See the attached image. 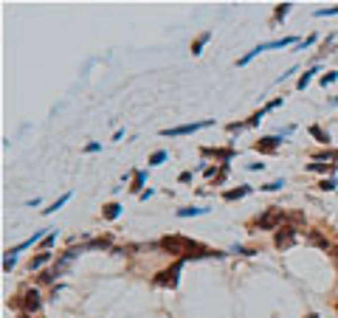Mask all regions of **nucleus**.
<instances>
[{"label": "nucleus", "instance_id": "4be33fe9", "mask_svg": "<svg viewBox=\"0 0 338 318\" xmlns=\"http://www.w3.org/2000/svg\"><path fill=\"white\" fill-rule=\"evenodd\" d=\"M287 11H290V3H282V6H276V11H273V17L276 20H285Z\"/></svg>", "mask_w": 338, "mask_h": 318}, {"label": "nucleus", "instance_id": "4468645a", "mask_svg": "<svg viewBox=\"0 0 338 318\" xmlns=\"http://www.w3.org/2000/svg\"><path fill=\"white\" fill-rule=\"evenodd\" d=\"M102 214H104V220H116V217L122 214V206H119V203H107Z\"/></svg>", "mask_w": 338, "mask_h": 318}, {"label": "nucleus", "instance_id": "7ed1b4c3", "mask_svg": "<svg viewBox=\"0 0 338 318\" xmlns=\"http://www.w3.org/2000/svg\"><path fill=\"white\" fill-rule=\"evenodd\" d=\"M181 270H183V259H178L172 267H166V270H161V273L152 279L155 282V287H178V276H181Z\"/></svg>", "mask_w": 338, "mask_h": 318}, {"label": "nucleus", "instance_id": "2f4dec72", "mask_svg": "<svg viewBox=\"0 0 338 318\" xmlns=\"http://www.w3.org/2000/svg\"><path fill=\"white\" fill-rule=\"evenodd\" d=\"M178 181H181V183H189V181H192V172H183L181 178H178Z\"/></svg>", "mask_w": 338, "mask_h": 318}, {"label": "nucleus", "instance_id": "5701e85b", "mask_svg": "<svg viewBox=\"0 0 338 318\" xmlns=\"http://www.w3.org/2000/svg\"><path fill=\"white\" fill-rule=\"evenodd\" d=\"M336 186H338L336 178H327V181H321V183H319V189H321V191H333Z\"/></svg>", "mask_w": 338, "mask_h": 318}, {"label": "nucleus", "instance_id": "aec40b11", "mask_svg": "<svg viewBox=\"0 0 338 318\" xmlns=\"http://www.w3.org/2000/svg\"><path fill=\"white\" fill-rule=\"evenodd\" d=\"M57 276H60V267H54V270H43V273H40V282H54V279H57Z\"/></svg>", "mask_w": 338, "mask_h": 318}, {"label": "nucleus", "instance_id": "b1692460", "mask_svg": "<svg viewBox=\"0 0 338 318\" xmlns=\"http://www.w3.org/2000/svg\"><path fill=\"white\" fill-rule=\"evenodd\" d=\"M336 79H338V73H336V70H330V73H324V76H321V85L327 87V85H333Z\"/></svg>", "mask_w": 338, "mask_h": 318}, {"label": "nucleus", "instance_id": "ddd939ff", "mask_svg": "<svg viewBox=\"0 0 338 318\" xmlns=\"http://www.w3.org/2000/svg\"><path fill=\"white\" fill-rule=\"evenodd\" d=\"M307 240H310L313 245H319V248H324V251H333V245H330V242L324 240L321 234H316V231H310V234H307Z\"/></svg>", "mask_w": 338, "mask_h": 318}, {"label": "nucleus", "instance_id": "393cba45", "mask_svg": "<svg viewBox=\"0 0 338 318\" xmlns=\"http://www.w3.org/2000/svg\"><path fill=\"white\" fill-rule=\"evenodd\" d=\"M282 186H285V181H270V183H265L262 189H265V191H276V189H282Z\"/></svg>", "mask_w": 338, "mask_h": 318}, {"label": "nucleus", "instance_id": "20e7f679", "mask_svg": "<svg viewBox=\"0 0 338 318\" xmlns=\"http://www.w3.org/2000/svg\"><path fill=\"white\" fill-rule=\"evenodd\" d=\"M214 124V119H206V121H195V124H181V127H169V129H161L164 138H178V135H189V132H198V129H206Z\"/></svg>", "mask_w": 338, "mask_h": 318}, {"label": "nucleus", "instance_id": "c756f323", "mask_svg": "<svg viewBox=\"0 0 338 318\" xmlns=\"http://www.w3.org/2000/svg\"><path fill=\"white\" fill-rule=\"evenodd\" d=\"M203 172H206V178H214V175H217V166H206Z\"/></svg>", "mask_w": 338, "mask_h": 318}, {"label": "nucleus", "instance_id": "c85d7f7f", "mask_svg": "<svg viewBox=\"0 0 338 318\" xmlns=\"http://www.w3.org/2000/svg\"><path fill=\"white\" fill-rule=\"evenodd\" d=\"M54 242H57V234H48V237L43 240V248H51Z\"/></svg>", "mask_w": 338, "mask_h": 318}, {"label": "nucleus", "instance_id": "f257e3e1", "mask_svg": "<svg viewBox=\"0 0 338 318\" xmlns=\"http://www.w3.org/2000/svg\"><path fill=\"white\" fill-rule=\"evenodd\" d=\"M164 251L175 254V256H181L183 262L186 259H206V256H225L223 251H211L206 248L203 242L198 240H189V237H181V234H172V237H164V240L158 242Z\"/></svg>", "mask_w": 338, "mask_h": 318}, {"label": "nucleus", "instance_id": "f8f14e48", "mask_svg": "<svg viewBox=\"0 0 338 318\" xmlns=\"http://www.w3.org/2000/svg\"><path fill=\"white\" fill-rule=\"evenodd\" d=\"M310 135L316 138V141H321V144H330V141H333V138H330V132H324L319 124H313V127H310Z\"/></svg>", "mask_w": 338, "mask_h": 318}, {"label": "nucleus", "instance_id": "72a5a7b5", "mask_svg": "<svg viewBox=\"0 0 338 318\" xmlns=\"http://www.w3.org/2000/svg\"><path fill=\"white\" fill-rule=\"evenodd\" d=\"M307 318H319V316H316V313H310V316H307Z\"/></svg>", "mask_w": 338, "mask_h": 318}, {"label": "nucleus", "instance_id": "cd10ccee", "mask_svg": "<svg viewBox=\"0 0 338 318\" xmlns=\"http://www.w3.org/2000/svg\"><path fill=\"white\" fill-rule=\"evenodd\" d=\"M231 254H243V256H254V251L243 248V245H234V248H231Z\"/></svg>", "mask_w": 338, "mask_h": 318}, {"label": "nucleus", "instance_id": "2eb2a0df", "mask_svg": "<svg viewBox=\"0 0 338 318\" xmlns=\"http://www.w3.org/2000/svg\"><path fill=\"white\" fill-rule=\"evenodd\" d=\"M211 40V31H206V34H200L198 40H195V45H192V54H200L203 48H206V43Z\"/></svg>", "mask_w": 338, "mask_h": 318}, {"label": "nucleus", "instance_id": "f3484780", "mask_svg": "<svg viewBox=\"0 0 338 318\" xmlns=\"http://www.w3.org/2000/svg\"><path fill=\"white\" fill-rule=\"evenodd\" d=\"M307 169H310V172H336V164H307Z\"/></svg>", "mask_w": 338, "mask_h": 318}, {"label": "nucleus", "instance_id": "6e6552de", "mask_svg": "<svg viewBox=\"0 0 338 318\" xmlns=\"http://www.w3.org/2000/svg\"><path fill=\"white\" fill-rule=\"evenodd\" d=\"M203 155H214L217 161H223V166H228L231 164V158H234V149H231V146H225V149H203Z\"/></svg>", "mask_w": 338, "mask_h": 318}, {"label": "nucleus", "instance_id": "bb28decb", "mask_svg": "<svg viewBox=\"0 0 338 318\" xmlns=\"http://www.w3.org/2000/svg\"><path fill=\"white\" fill-rule=\"evenodd\" d=\"M316 158H319V161H338V152H321V155H316Z\"/></svg>", "mask_w": 338, "mask_h": 318}, {"label": "nucleus", "instance_id": "7c9ffc66", "mask_svg": "<svg viewBox=\"0 0 338 318\" xmlns=\"http://www.w3.org/2000/svg\"><path fill=\"white\" fill-rule=\"evenodd\" d=\"M85 152H99V144H96V141H93V144H87Z\"/></svg>", "mask_w": 338, "mask_h": 318}, {"label": "nucleus", "instance_id": "473e14b6", "mask_svg": "<svg viewBox=\"0 0 338 318\" xmlns=\"http://www.w3.org/2000/svg\"><path fill=\"white\" fill-rule=\"evenodd\" d=\"M330 254H333V259H336V265H338V245H333V251H330Z\"/></svg>", "mask_w": 338, "mask_h": 318}, {"label": "nucleus", "instance_id": "9d476101", "mask_svg": "<svg viewBox=\"0 0 338 318\" xmlns=\"http://www.w3.org/2000/svg\"><path fill=\"white\" fill-rule=\"evenodd\" d=\"M245 194H251V186H240V189H228L223 194L225 200H240V197H245Z\"/></svg>", "mask_w": 338, "mask_h": 318}, {"label": "nucleus", "instance_id": "dca6fc26", "mask_svg": "<svg viewBox=\"0 0 338 318\" xmlns=\"http://www.w3.org/2000/svg\"><path fill=\"white\" fill-rule=\"evenodd\" d=\"M313 73H319V68H310V70H304L302 76H299V85H296V87H299V90H304V87L310 85V79H313Z\"/></svg>", "mask_w": 338, "mask_h": 318}, {"label": "nucleus", "instance_id": "9b49d317", "mask_svg": "<svg viewBox=\"0 0 338 318\" xmlns=\"http://www.w3.org/2000/svg\"><path fill=\"white\" fill-rule=\"evenodd\" d=\"M208 208H198V206H189V208H178V217L186 220V217H198V214H206Z\"/></svg>", "mask_w": 338, "mask_h": 318}, {"label": "nucleus", "instance_id": "f03ea898", "mask_svg": "<svg viewBox=\"0 0 338 318\" xmlns=\"http://www.w3.org/2000/svg\"><path fill=\"white\" fill-rule=\"evenodd\" d=\"M285 211H282V208H268V211H265V214H260V220H257V223H260V228L262 231H279V228H282V223H285Z\"/></svg>", "mask_w": 338, "mask_h": 318}, {"label": "nucleus", "instance_id": "a878e982", "mask_svg": "<svg viewBox=\"0 0 338 318\" xmlns=\"http://www.w3.org/2000/svg\"><path fill=\"white\" fill-rule=\"evenodd\" d=\"M330 14H338V6H330V9H319L316 17H330Z\"/></svg>", "mask_w": 338, "mask_h": 318}, {"label": "nucleus", "instance_id": "412c9836", "mask_svg": "<svg viewBox=\"0 0 338 318\" xmlns=\"http://www.w3.org/2000/svg\"><path fill=\"white\" fill-rule=\"evenodd\" d=\"M68 200H70V191H68V194H62V197L57 200V203H54L51 208H45V214H54V211H57V208H62V206H65V203H68Z\"/></svg>", "mask_w": 338, "mask_h": 318}, {"label": "nucleus", "instance_id": "39448f33", "mask_svg": "<svg viewBox=\"0 0 338 318\" xmlns=\"http://www.w3.org/2000/svg\"><path fill=\"white\" fill-rule=\"evenodd\" d=\"M296 237H299V228H296V225H282V228L273 234V242H276V248H290V245H296Z\"/></svg>", "mask_w": 338, "mask_h": 318}, {"label": "nucleus", "instance_id": "6ab92c4d", "mask_svg": "<svg viewBox=\"0 0 338 318\" xmlns=\"http://www.w3.org/2000/svg\"><path fill=\"white\" fill-rule=\"evenodd\" d=\"M166 158H169V155H166L164 149H158V152H152V158H149V166H161Z\"/></svg>", "mask_w": 338, "mask_h": 318}, {"label": "nucleus", "instance_id": "1a4fd4ad", "mask_svg": "<svg viewBox=\"0 0 338 318\" xmlns=\"http://www.w3.org/2000/svg\"><path fill=\"white\" fill-rule=\"evenodd\" d=\"M48 259H51V254H48V251H45V254H37V256L28 262V270H31V273H34V270H40V267H43Z\"/></svg>", "mask_w": 338, "mask_h": 318}, {"label": "nucleus", "instance_id": "423d86ee", "mask_svg": "<svg viewBox=\"0 0 338 318\" xmlns=\"http://www.w3.org/2000/svg\"><path fill=\"white\" fill-rule=\"evenodd\" d=\"M279 144H282V135H265V138H260V141L254 144V149H257V152L270 155V152H276V149H279Z\"/></svg>", "mask_w": 338, "mask_h": 318}, {"label": "nucleus", "instance_id": "a211bd4d", "mask_svg": "<svg viewBox=\"0 0 338 318\" xmlns=\"http://www.w3.org/2000/svg\"><path fill=\"white\" fill-rule=\"evenodd\" d=\"M144 183H147V172H135V175H133V186H130V189L133 191H141V186H144Z\"/></svg>", "mask_w": 338, "mask_h": 318}, {"label": "nucleus", "instance_id": "0eeeda50", "mask_svg": "<svg viewBox=\"0 0 338 318\" xmlns=\"http://www.w3.org/2000/svg\"><path fill=\"white\" fill-rule=\"evenodd\" d=\"M20 299H23L20 304H23V310H26V313H37V310H40V304H43V301H40V293H37V290H26Z\"/></svg>", "mask_w": 338, "mask_h": 318}]
</instances>
